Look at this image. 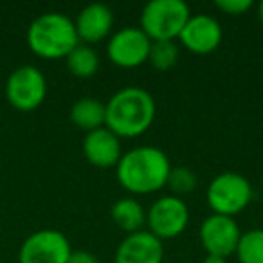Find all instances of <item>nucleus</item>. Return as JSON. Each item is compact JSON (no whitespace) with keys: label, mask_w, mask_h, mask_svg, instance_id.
<instances>
[{"label":"nucleus","mask_w":263,"mask_h":263,"mask_svg":"<svg viewBox=\"0 0 263 263\" xmlns=\"http://www.w3.org/2000/svg\"><path fill=\"white\" fill-rule=\"evenodd\" d=\"M157 106L154 96L141 87L117 90L105 105V126L119 139H134L150 130Z\"/></svg>","instance_id":"nucleus-1"},{"label":"nucleus","mask_w":263,"mask_h":263,"mask_svg":"<svg viewBox=\"0 0 263 263\" xmlns=\"http://www.w3.org/2000/svg\"><path fill=\"white\" fill-rule=\"evenodd\" d=\"M202 263H227V259L226 258H220V256L205 254V258L202 259Z\"/></svg>","instance_id":"nucleus-23"},{"label":"nucleus","mask_w":263,"mask_h":263,"mask_svg":"<svg viewBox=\"0 0 263 263\" xmlns=\"http://www.w3.org/2000/svg\"><path fill=\"white\" fill-rule=\"evenodd\" d=\"M152 40L141 31V27H123L110 34L106 44V56L116 67L136 69L148 62Z\"/></svg>","instance_id":"nucleus-8"},{"label":"nucleus","mask_w":263,"mask_h":263,"mask_svg":"<svg viewBox=\"0 0 263 263\" xmlns=\"http://www.w3.org/2000/svg\"><path fill=\"white\" fill-rule=\"evenodd\" d=\"M78 40L85 45L99 44L112 34L114 13L105 4H88L74 18Z\"/></svg>","instance_id":"nucleus-13"},{"label":"nucleus","mask_w":263,"mask_h":263,"mask_svg":"<svg viewBox=\"0 0 263 263\" xmlns=\"http://www.w3.org/2000/svg\"><path fill=\"white\" fill-rule=\"evenodd\" d=\"M223 38L222 26L209 15H191L184 26L179 40L193 54H211L220 47Z\"/></svg>","instance_id":"nucleus-11"},{"label":"nucleus","mask_w":263,"mask_h":263,"mask_svg":"<svg viewBox=\"0 0 263 263\" xmlns=\"http://www.w3.org/2000/svg\"><path fill=\"white\" fill-rule=\"evenodd\" d=\"M83 155L96 168H114L123 157L121 139L106 126L85 134Z\"/></svg>","instance_id":"nucleus-14"},{"label":"nucleus","mask_w":263,"mask_h":263,"mask_svg":"<svg viewBox=\"0 0 263 263\" xmlns=\"http://www.w3.org/2000/svg\"><path fill=\"white\" fill-rule=\"evenodd\" d=\"M148 62L159 72L173 69L179 62V45L175 42H152Z\"/></svg>","instance_id":"nucleus-19"},{"label":"nucleus","mask_w":263,"mask_h":263,"mask_svg":"<svg viewBox=\"0 0 263 263\" xmlns=\"http://www.w3.org/2000/svg\"><path fill=\"white\" fill-rule=\"evenodd\" d=\"M191 11L182 0H152L141 13V31L152 42H175Z\"/></svg>","instance_id":"nucleus-4"},{"label":"nucleus","mask_w":263,"mask_h":263,"mask_svg":"<svg viewBox=\"0 0 263 263\" xmlns=\"http://www.w3.org/2000/svg\"><path fill=\"white\" fill-rule=\"evenodd\" d=\"M234 254L240 263H263V229L241 233Z\"/></svg>","instance_id":"nucleus-18"},{"label":"nucleus","mask_w":263,"mask_h":263,"mask_svg":"<svg viewBox=\"0 0 263 263\" xmlns=\"http://www.w3.org/2000/svg\"><path fill=\"white\" fill-rule=\"evenodd\" d=\"M67 69L76 78H92L99 70V54L90 45L78 44L65 58Z\"/></svg>","instance_id":"nucleus-17"},{"label":"nucleus","mask_w":263,"mask_h":263,"mask_svg":"<svg viewBox=\"0 0 263 263\" xmlns=\"http://www.w3.org/2000/svg\"><path fill=\"white\" fill-rule=\"evenodd\" d=\"M78 44L80 40L74 20L63 13H44L34 18L27 29V45L44 60L67 58Z\"/></svg>","instance_id":"nucleus-3"},{"label":"nucleus","mask_w":263,"mask_h":263,"mask_svg":"<svg viewBox=\"0 0 263 263\" xmlns=\"http://www.w3.org/2000/svg\"><path fill=\"white\" fill-rule=\"evenodd\" d=\"M47 96V80L34 65L16 67L6 81V99L20 112L36 110Z\"/></svg>","instance_id":"nucleus-6"},{"label":"nucleus","mask_w":263,"mask_h":263,"mask_svg":"<svg viewBox=\"0 0 263 263\" xmlns=\"http://www.w3.org/2000/svg\"><path fill=\"white\" fill-rule=\"evenodd\" d=\"M110 215L114 223L126 234L137 233L146 227V211L141 202L134 197H124L114 202Z\"/></svg>","instance_id":"nucleus-15"},{"label":"nucleus","mask_w":263,"mask_h":263,"mask_svg":"<svg viewBox=\"0 0 263 263\" xmlns=\"http://www.w3.org/2000/svg\"><path fill=\"white\" fill-rule=\"evenodd\" d=\"M215 6L218 11L226 13V15L238 16L247 13L252 8V2L251 0H216Z\"/></svg>","instance_id":"nucleus-21"},{"label":"nucleus","mask_w":263,"mask_h":263,"mask_svg":"<svg viewBox=\"0 0 263 263\" xmlns=\"http://www.w3.org/2000/svg\"><path fill=\"white\" fill-rule=\"evenodd\" d=\"M70 241L56 229H40L24 240L18 251V263H67Z\"/></svg>","instance_id":"nucleus-9"},{"label":"nucleus","mask_w":263,"mask_h":263,"mask_svg":"<svg viewBox=\"0 0 263 263\" xmlns=\"http://www.w3.org/2000/svg\"><path fill=\"white\" fill-rule=\"evenodd\" d=\"M70 121L74 126L88 134L105 126V103L98 98H81L70 108Z\"/></svg>","instance_id":"nucleus-16"},{"label":"nucleus","mask_w":263,"mask_h":263,"mask_svg":"<svg viewBox=\"0 0 263 263\" xmlns=\"http://www.w3.org/2000/svg\"><path fill=\"white\" fill-rule=\"evenodd\" d=\"M190 223V209L186 202L175 195L157 198L146 211V231L159 240H173L186 231Z\"/></svg>","instance_id":"nucleus-7"},{"label":"nucleus","mask_w":263,"mask_h":263,"mask_svg":"<svg viewBox=\"0 0 263 263\" xmlns=\"http://www.w3.org/2000/svg\"><path fill=\"white\" fill-rule=\"evenodd\" d=\"M166 187H168V190L172 191V195H175V197L191 193V191L197 187V175L193 173V170L186 168V166H177V168L170 170Z\"/></svg>","instance_id":"nucleus-20"},{"label":"nucleus","mask_w":263,"mask_h":263,"mask_svg":"<svg viewBox=\"0 0 263 263\" xmlns=\"http://www.w3.org/2000/svg\"><path fill=\"white\" fill-rule=\"evenodd\" d=\"M164 245L150 231L143 229L126 234L117 245L114 263H162Z\"/></svg>","instance_id":"nucleus-12"},{"label":"nucleus","mask_w":263,"mask_h":263,"mask_svg":"<svg viewBox=\"0 0 263 263\" xmlns=\"http://www.w3.org/2000/svg\"><path fill=\"white\" fill-rule=\"evenodd\" d=\"M205 200L215 215L234 216L241 213L252 200V186L247 177L236 172L216 175L209 182Z\"/></svg>","instance_id":"nucleus-5"},{"label":"nucleus","mask_w":263,"mask_h":263,"mask_svg":"<svg viewBox=\"0 0 263 263\" xmlns=\"http://www.w3.org/2000/svg\"><path fill=\"white\" fill-rule=\"evenodd\" d=\"M67 263H99L98 256L88 251H72Z\"/></svg>","instance_id":"nucleus-22"},{"label":"nucleus","mask_w":263,"mask_h":263,"mask_svg":"<svg viewBox=\"0 0 263 263\" xmlns=\"http://www.w3.org/2000/svg\"><path fill=\"white\" fill-rule=\"evenodd\" d=\"M241 231L236 220L223 215H209L198 229V238L204 247L205 254L220 256V258H229L234 254L240 241Z\"/></svg>","instance_id":"nucleus-10"},{"label":"nucleus","mask_w":263,"mask_h":263,"mask_svg":"<svg viewBox=\"0 0 263 263\" xmlns=\"http://www.w3.org/2000/svg\"><path fill=\"white\" fill-rule=\"evenodd\" d=\"M258 18L263 22V2H259L258 4Z\"/></svg>","instance_id":"nucleus-24"},{"label":"nucleus","mask_w":263,"mask_h":263,"mask_svg":"<svg viewBox=\"0 0 263 263\" xmlns=\"http://www.w3.org/2000/svg\"><path fill=\"white\" fill-rule=\"evenodd\" d=\"M172 164L157 146H137L124 152L116 166L121 187L132 195H150L166 187Z\"/></svg>","instance_id":"nucleus-2"}]
</instances>
